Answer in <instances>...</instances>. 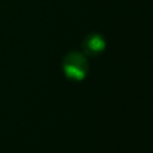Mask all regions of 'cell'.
I'll list each match as a JSON object with an SVG mask.
<instances>
[{"label":"cell","instance_id":"cell-1","mask_svg":"<svg viewBox=\"0 0 153 153\" xmlns=\"http://www.w3.org/2000/svg\"><path fill=\"white\" fill-rule=\"evenodd\" d=\"M87 61L80 53H69L63 60V72L71 80H82L87 73Z\"/></svg>","mask_w":153,"mask_h":153},{"label":"cell","instance_id":"cell-2","mask_svg":"<svg viewBox=\"0 0 153 153\" xmlns=\"http://www.w3.org/2000/svg\"><path fill=\"white\" fill-rule=\"evenodd\" d=\"M104 48H105V41L98 33H91L84 41V50L86 54L96 55L102 53Z\"/></svg>","mask_w":153,"mask_h":153}]
</instances>
